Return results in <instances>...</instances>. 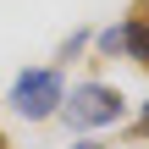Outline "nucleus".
I'll return each mask as SVG.
<instances>
[{
    "label": "nucleus",
    "mask_w": 149,
    "mask_h": 149,
    "mask_svg": "<svg viewBox=\"0 0 149 149\" xmlns=\"http://www.w3.org/2000/svg\"><path fill=\"white\" fill-rule=\"evenodd\" d=\"M122 111H127V100H122V88H111V83H77L72 100H61V116H66L72 127H116Z\"/></svg>",
    "instance_id": "obj_1"
},
{
    "label": "nucleus",
    "mask_w": 149,
    "mask_h": 149,
    "mask_svg": "<svg viewBox=\"0 0 149 149\" xmlns=\"http://www.w3.org/2000/svg\"><path fill=\"white\" fill-rule=\"evenodd\" d=\"M61 100H66V83H61V72H55V66L22 72V77H17V88H11V111H22L28 122L55 116V111H61Z\"/></svg>",
    "instance_id": "obj_2"
},
{
    "label": "nucleus",
    "mask_w": 149,
    "mask_h": 149,
    "mask_svg": "<svg viewBox=\"0 0 149 149\" xmlns=\"http://www.w3.org/2000/svg\"><path fill=\"white\" fill-rule=\"evenodd\" d=\"M122 39H127V50H122V55H133V61L149 72V0H133V6H127Z\"/></svg>",
    "instance_id": "obj_3"
},
{
    "label": "nucleus",
    "mask_w": 149,
    "mask_h": 149,
    "mask_svg": "<svg viewBox=\"0 0 149 149\" xmlns=\"http://www.w3.org/2000/svg\"><path fill=\"white\" fill-rule=\"evenodd\" d=\"M94 44H100V55H122V50H127V39H122V28H105V33H100Z\"/></svg>",
    "instance_id": "obj_4"
},
{
    "label": "nucleus",
    "mask_w": 149,
    "mask_h": 149,
    "mask_svg": "<svg viewBox=\"0 0 149 149\" xmlns=\"http://www.w3.org/2000/svg\"><path fill=\"white\" fill-rule=\"evenodd\" d=\"M127 138H133V144H144V138H149V105H144V111H138V122L127 127Z\"/></svg>",
    "instance_id": "obj_5"
},
{
    "label": "nucleus",
    "mask_w": 149,
    "mask_h": 149,
    "mask_svg": "<svg viewBox=\"0 0 149 149\" xmlns=\"http://www.w3.org/2000/svg\"><path fill=\"white\" fill-rule=\"evenodd\" d=\"M83 44H88V33H72V39H66V44H61V61H72V55H77V50H83Z\"/></svg>",
    "instance_id": "obj_6"
},
{
    "label": "nucleus",
    "mask_w": 149,
    "mask_h": 149,
    "mask_svg": "<svg viewBox=\"0 0 149 149\" xmlns=\"http://www.w3.org/2000/svg\"><path fill=\"white\" fill-rule=\"evenodd\" d=\"M72 149H105V144H72Z\"/></svg>",
    "instance_id": "obj_7"
},
{
    "label": "nucleus",
    "mask_w": 149,
    "mask_h": 149,
    "mask_svg": "<svg viewBox=\"0 0 149 149\" xmlns=\"http://www.w3.org/2000/svg\"><path fill=\"white\" fill-rule=\"evenodd\" d=\"M0 149H6V133H0Z\"/></svg>",
    "instance_id": "obj_8"
}]
</instances>
